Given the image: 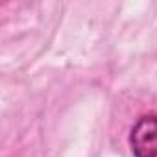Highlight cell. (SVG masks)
Returning <instances> with one entry per match:
<instances>
[{
	"label": "cell",
	"instance_id": "obj_1",
	"mask_svg": "<svg viewBox=\"0 0 157 157\" xmlns=\"http://www.w3.org/2000/svg\"><path fill=\"white\" fill-rule=\"evenodd\" d=\"M129 146L135 157H157V115H144L133 124Z\"/></svg>",
	"mask_w": 157,
	"mask_h": 157
}]
</instances>
